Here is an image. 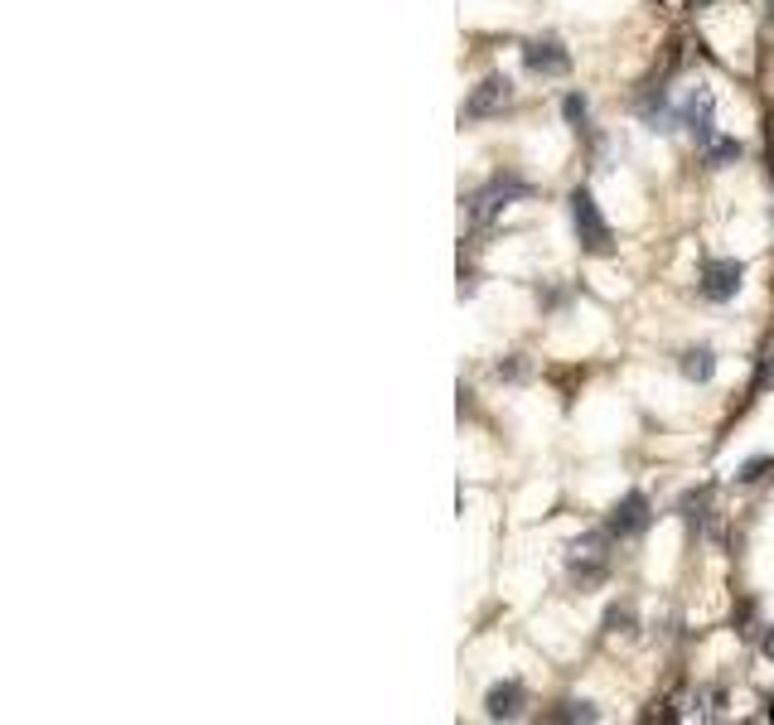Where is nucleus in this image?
<instances>
[{
    "mask_svg": "<svg viewBox=\"0 0 774 725\" xmlns=\"http://www.w3.org/2000/svg\"><path fill=\"white\" fill-rule=\"evenodd\" d=\"M741 276H745V266L741 261H731V257H711V261H701V295L707 300H731L736 290H741Z\"/></svg>",
    "mask_w": 774,
    "mask_h": 725,
    "instance_id": "6",
    "label": "nucleus"
},
{
    "mask_svg": "<svg viewBox=\"0 0 774 725\" xmlns=\"http://www.w3.org/2000/svg\"><path fill=\"white\" fill-rule=\"evenodd\" d=\"M701 155H707V165H711V169H726L731 160H741V141H721V136H711L707 145H701Z\"/></svg>",
    "mask_w": 774,
    "mask_h": 725,
    "instance_id": "11",
    "label": "nucleus"
},
{
    "mask_svg": "<svg viewBox=\"0 0 774 725\" xmlns=\"http://www.w3.org/2000/svg\"><path fill=\"white\" fill-rule=\"evenodd\" d=\"M649 527V499L644 493H624L610 513V532L615 537H629V532H644Z\"/></svg>",
    "mask_w": 774,
    "mask_h": 725,
    "instance_id": "9",
    "label": "nucleus"
},
{
    "mask_svg": "<svg viewBox=\"0 0 774 725\" xmlns=\"http://www.w3.org/2000/svg\"><path fill=\"white\" fill-rule=\"evenodd\" d=\"M770 465V459L765 455H760V459H745V465H741V479L750 483V479H760V469H765Z\"/></svg>",
    "mask_w": 774,
    "mask_h": 725,
    "instance_id": "15",
    "label": "nucleus"
},
{
    "mask_svg": "<svg viewBox=\"0 0 774 725\" xmlns=\"http://www.w3.org/2000/svg\"><path fill=\"white\" fill-rule=\"evenodd\" d=\"M711 116H717V97H711L707 82H697L693 92H687L683 112H677V126H687L697 136V145H707L711 136H717V126H711Z\"/></svg>",
    "mask_w": 774,
    "mask_h": 725,
    "instance_id": "5",
    "label": "nucleus"
},
{
    "mask_svg": "<svg viewBox=\"0 0 774 725\" xmlns=\"http://www.w3.org/2000/svg\"><path fill=\"white\" fill-rule=\"evenodd\" d=\"M562 112H566V121H572V126L580 131V126H586V97H566Z\"/></svg>",
    "mask_w": 774,
    "mask_h": 725,
    "instance_id": "14",
    "label": "nucleus"
},
{
    "mask_svg": "<svg viewBox=\"0 0 774 725\" xmlns=\"http://www.w3.org/2000/svg\"><path fill=\"white\" fill-rule=\"evenodd\" d=\"M683 372L693 382H711V372H717V354H711V348H687V354H683Z\"/></svg>",
    "mask_w": 774,
    "mask_h": 725,
    "instance_id": "10",
    "label": "nucleus"
},
{
    "mask_svg": "<svg viewBox=\"0 0 774 725\" xmlns=\"http://www.w3.org/2000/svg\"><path fill=\"white\" fill-rule=\"evenodd\" d=\"M572 223H576V237H580V247H586V252H596V257H605V252L615 247L610 223H605V217H600L596 199H590V189H576V193H572Z\"/></svg>",
    "mask_w": 774,
    "mask_h": 725,
    "instance_id": "1",
    "label": "nucleus"
},
{
    "mask_svg": "<svg viewBox=\"0 0 774 725\" xmlns=\"http://www.w3.org/2000/svg\"><path fill=\"white\" fill-rule=\"evenodd\" d=\"M687 5H711V0H687Z\"/></svg>",
    "mask_w": 774,
    "mask_h": 725,
    "instance_id": "17",
    "label": "nucleus"
},
{
    "mask_svg": "<svg viewBox=\"0 0 774 725\" xmlns=\"http://www.w3.org/2000/svg\"><path fill=\"white\" fill-rule=\"evenodd\" d=\"M523 701H528L523 682H494L489 696H484V716H489V721H513L518 711H523Z\"/></svg>",
    "mask_w": 774,
    "mask_h": 725,
    "instance_id": "8",
    "label": "nucleus"
},
{
    "mask_svg": "<svg viewBox=\"0 0 774 725\" xmlns=\"http://www.w3.org/2000/svg\"><path fill=\"white\" fill-rule=\"evenodd\" d=\"M765 706H770V721H774V696H770V701H765Z\"/></svg>",
    "mask_w": 774,
    "mask_h": 725,
    "instance_id": "18",
    "label": "nucleus"
},
{
    "mask_svg": "<svg viewBox=\"0 0 774 725\" xmlns=\"http://www.w3.org/2000/svg\"><path fill=\"white\" fill-rule=\"evenodd\" d=\"M513 102V82L504 78V72H489V78L479 82L475 92L465 97V107H460V116L465 121H484V116H499L504 107Z\"/></svg>",
    "mask_w": 774,
    "mask_h": 725,
    "instance_id": "2",
    "label": "nucleus"
},
{
    "mask_svg": "<svg viewBox=\"0 0 774 725\" xmlns=\"http://www.w3.org/2000/svg\"><path fill=\"white\" fill-rule=\"evenodd\" d=\"M765 652H770V662H774V628H770V634H765Z\"/></svg>",
    "mask_w": 774,
    "mask_h": 725,
    "instance_id": "16",
    "label": "nucleus"
},
{
    "mask_svg": "<svg viewBox=\"0 0 774 725\" xmlns=\"http://www.w3.org/2000/svg\"><path fill=\"white\" fill-rule=\"evenodd\" d=\"M523 64H528V72H542V78H562V72L572 68V54H566L556 40H528Z\"/></svg>",
    "mask_w": 774,
    "mask_h": 725,
    "instance_id": "7",
    "label": "nucleus"
},
{
    "mask_svg": "<svg viewBox=\"0 0 774 725\" xmlns=\"http://www.w3.org/2000/svg\"><path fill=\"white\" fill-rule=\"evenodd\" d=\"M556 721H596V706H586V701H566V706L556 711Z\"/></svg>",
    "mask_w": 774,
    "mask_h": 725,
    "instance_id": "13",
    "label": "nucleus"
},
{
    "mask_svg": "<svg viewBox=\"0 0 774 725\" xmlns=\"http://www.w3.org/2000/svg\"><path fill=\"white\" fill-rule=\"evenodd\" d=\"M528 193V185H518V179H494V185H484L475 199H469V223H494V217H499L508 203L513 199H523Z\"/></svg>",
    "mask_w": 774,
    "mask_h": 725,
    "instance_id": "4",
    "label": "nucleus"
},
{
    "mask_svg": "<svg viewBox=\"0 0 774 725\" xmlns=\"http://www.w3.org/2000/svg\"><path fill=\"white\" fill-rule=\"evenodd\" d=\"M610 537H615V532L605 527V532H586V537H576V542H572L566 561H572V571H576L580 580H596V576L605 571V566H610V551H605V547H610Z\"/></svg>",
    "mask_w": 774,
    "mask_h": 725,
    "instance_id": "3",
    "label": "nucleus"
},
{
    "mask_svg": "<svg viewBox=\"0 0 774 725\" xmlns=\"http://www.w3.org/2000/svg\"><path fill=\"white\" fill-rule=\"evenodd\" d=\"M770 387H774V344L765 348V354H760V372H755V382H750V392H770Z\"/></svg>",
    "mask_w": 774,
    "mask_h": 725,
    "instance_id": "12",
    "label": "nucleus"
}]
</instances>
